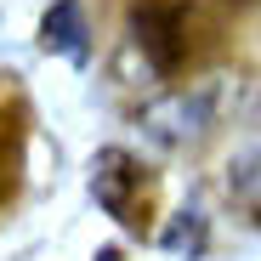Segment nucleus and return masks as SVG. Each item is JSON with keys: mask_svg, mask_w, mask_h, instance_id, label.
<instances>
[{"mask_svg": "<svg viewBox=\"0 0 261 261\" xmlns=\"http://www.w3.org/2000/svg\"><path fill=\"white\" fill-rule=\"evenodd\" d=\"M40 51L68 57V63H85V51H91V29H85L80 0H51V6H46V17H40Z\"/></svg>", "mask_w": 261, "mask_h": 261, "instance_id": "obj_4", "label": "nucleus"}, {"mask_svg": "<svg viewBox=\"0 0 261 261\" xmlns=\"http://www.w3.org/2000/svg\"><path fill=\"white\" fill-rule=\"evenodd\" d=\"M216 108H222V85L204 80V85H176V91H165L153 97L137 125H142V137L159 142V148H193L204 130L216 125Z\"/></svg>", "mask_w": 261, "mask_h": 261, "instance_id": "obj_1", "label": "nucleus"}, {"mask_svg": "<svg viewBox=\"0 0 261 261\" xmlns=\"http://www.w3.org/2000/svg\"><path fill=\"white\" fill-rule=\"evenodd\" d=\"M182 29H188V17H182L176 0H142V6L130 12V40L142 46V57H148L153 74H170L182 63V46H188Z\"/></svg>", "mask_w": 261, "mask_h": 261, "instance_id": "obj_2", "label": "nucleus"}, {"mask_svg": "<svg viewBox=\"0 0 261 261\" xmlns=\"http://www.w3.org/2000/svg\"><path fill=\"white\" fill-rule=\"evenodd\" d=\"M159 244L170 250V255H204V244H210V227H204V216L199 210H176V222H170L165 233H159Z\"/></svg>", "mask_w": 261, "mask_h": 261, "instance_id": "obj_5", "label": "nucleus"}, {"mask_svg": "<svg viewBox=\"0 0 261 261\" xmlns=\"http://www.w3.org/2000/svg\"><path fill=\"white\" fill-rule=\"evenodd\" d=\"M137 188H142V165L125 148H97V159H91V199L114 216V222H130Z\"/></svg>", "mask_w": 261, "mask_h": 261, "instance_id": "obj_3", "label": "nucleus"}, {"mask_svg": "<svg viewBox=\"0 0 261 261\" xmlns=\"http://www.w3.org/2000/svg\"><path fill=\"white\" fill-rule=\"evenodd\" d=\"M244 199H250L255 216H261V170H250V176H244Z\"/></svg>", "mask_w": 261, "mask_h": 261, "instance_id": "obj_6", "label": "nucleus"}]
</instances>
